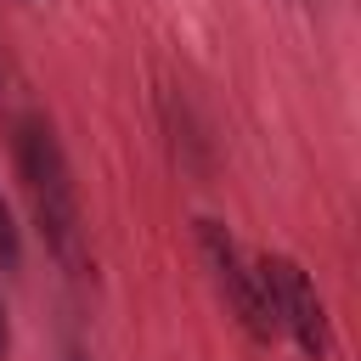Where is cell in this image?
Instances as JSON below:
<instances>
[{"label": "cell", "mask_w": 361, "mask_h": 361, "mask_svg": "<svg viewBox=\"0 0 361 361\" xmlns=\"http://www.w3.org/2000/svg\"><path fill=\"white\" fill-rule=\"evenodd\" d=\"M254 271H259V288H265L271 322H276V327H282L310 361H322L327 344H333V333H327V305H322L316 282H310L288 254H265Z\"/></svg>", "instance_id": "7a4b0ae2"}, {"label": "cell", "mask_w": 361, "mask_h": 361, "mask_svg": "<svg viewBox=\"0 0 361 361\" xmlns=\"http://www.w3.org/2000/svg\"><path fill=\"white\" fill-rule=\"evenodd\" d=\"M23 259V237H17V220H11V203L0 192V265H17Z\"/></svg>", "instance_id": "277c9868"}, {"label": "cell", "mask_w": 361, "mask_h": 361, "mask_svg": "<svg viewBox=\"0 0 361 361\" xmlns=\"http://www.w3.org/2000/svg\"><path fill=\"white\" fill-rule=\"evenodd\" d=\"M11 350V322H6V299H0V355Z\"/></svg>", "instance_id": "5b68a950"}, {"label": "cell", "mask_w": 361, "mask_h": 361, "mask_svg": "<svg viewBox=\"0 0 361 361\" xmlns=\"http://www.w3.org/2000/svg\"><path fill=\"white\" fill-rule=\"evenodd\" d=\"M197 254H203V265H209V276H214V288L226 293V305H231V316L243 322V333L248 338H271L276 333V322H271V305H265V288H259V271L248 265V254L237 248V237L220 226V220H197Z\"/></svg>", "instance_id": "3957f363"}, {"label": "cell", "mask_w": 361, "mask_h": 361, "mask_svg": "<svg viewBox=\"0 0 361 361\" xmlns=\"http://www.w3.org/2000/svg\"><path fill=\"white\" fill-rule=\"evenodd\" d=\"M11 152H17V175H23V192H28V209L39 220L45 248L79 276L85 271L79 192H73V169H68V152H62L51 118L45 113H23L17 118V135H11Z\"/></svg>", "instance_id": "6da1fadb"}]
</instances>
